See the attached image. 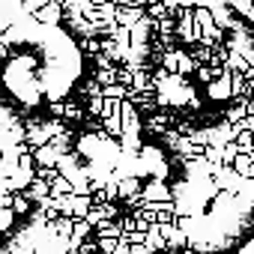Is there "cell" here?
Masks as SVG:
<instances>
[{
  "mask_svg": "<svg viewBox=\"0 0 254 254\" xmlns=\"http://www.w3.org/2000/svg\"><path fill=\"white\" fill-rule=\"evenodd\" d=\"M221 66H224L227 72H245V69H248L251 63H248V60H245V57H242L239 51H233V48H227V60H224Z\"/></svg>",
  "mask_w": 254,
  "mask_h": 254,
  "instance_id": "7a4b0ae2",
  "label": "cell"
},
{
  "mask_svg": "<svg viewBox=\"0 0 254 254\" xmlns=\"http://www.w3.org/2000/svg\"><path fill=\"white\" fill-rule=\"evenodd\" d=\"M221 150H224V144H206L203 147V162L212 165V168H218L221 165Z\"/></svg>",
  "mask_w": 254,
  "mask_h": 254,
  "instance_id": "8992f818",
  "label": "cell"
},
{
  "mask_svg": "<svg viewBox=\"0 0 254 254\" xmlns=\"http://www.w3.org/2000/svg\"><path fill=\"white\" fill-rule=\"evenodd\" d=\"M206 93H209V99H215V102L230 99V72H221L218 78H212V81L206 84Z\"/></svg>",
  "mask_w": 254,
  "mask_h": 254,
  "instance_id": "6da1fadb",
  "label": "cell"
},
{
  "mask_svg": "<svg viewBox=\"0 0 254 254\" xmlns=\"http://www.w3.org/2000/svg\"><path fill=\"white\" fill-rule=\"evenodd\" d=\"M105 96H120V99H123V96H126V90L114 84V87H108V90H105Z\"/></svg>",
  "mask_w": 254,
  "mask_h": 254,
  "instance_id": "5bb4252c",
  "label": "cell"
},
{
  "mask_svg": "<svg viewBox=\"0 0 254 254\" xmlns=\"http://www.w3.org/2000/svg\"><path fill=\"white\" fill-rule=\"evenodd\" d=\"M174 194L168 191V186L162 183V180H156V183H150L147 186V191H144V200H171Z\"/></svg>",
  "mask_w": 254,
  "mask_h": 254,
  "instance_id": "3957f363",
  "label": "cell"
},
{
  "mask_svg": "<svg viewBox=\"0 0 254 254\" xmlns=\"http://www.w3.org/2000/svg\"><path fill=\"white\" fill-rule=\"evenodd\" d=\"M194 69H197V60L180 51V60H177V75H186V72H194Z\"/></svg>",
  "mask_w": 254,
  "mask_h": 254,
  "instance_id": "ba28073f",
  "label": "cell"
},
{
  "mask_svg": "<svg viewBox=\"0 0 254 254\" xmlns=\"http://www.w3.org/2000/svg\"><path fill=\"white\" fill-rule=\"evenodd\" d=\"M248 96V84L242 72H230V99H245Z\"/></svg>",
  "mask_w": 254,
  "mask_h": 254,
  "instance_id": "277c9868",
  "label": "cell"
},
{
  "mask_svg": "<svg viewBox=\"0 0 254 254\" xmlns=\"http://www.w3.org/2000/svg\"><path fill=\"white\" fill-rule=\"evenodd\" d=\"M230 168H233V174L245 177V174H248V168H251V156H248V153H236V159L230 162Z\"/></svg>",
  "mask_w": 254,
  "mask_h": 254,
  "instance_id": "52a82bcc",
  "label": "cell"
},
{
  "mask_svg": "<svg viewBox=\"0 0 254 254\" xmlns=\"http://www.w3.org/2000/svg\"><path fill=\"white\" fill-rule=\"evenodd\" d=\"M191 18H194V24H197L200 30H209V27L215 24V18H212L209 6H194V9H191Z\"/></svg>",
  "mask_w": 254,
  "mask_h": 254,
  "instance_id": "5b68a950",
  "label": "cell"
},
{
  "mask_svg": "<svg viewBox=\"0 0 254 254\" xmlns=\"http://www.w3.org/2000/svg\"><path fill=\"white\" fill-rule=\"evenodd\" d=\"M248 111H245V99H236V105L227 111V123H236V120H242Z\"/></svg>",
  "mask_w": 254,
  "mask_h": 254,
  "instance_id": "30bf717a",
  "label": "cell"
},
{
  "mask_svg": "<svg viewBox=\"0 0 254 254\" xmlns=\"http://www.w3.org/2000/svg\"><path fill=\"white\" fill-rule=\"evenodd\" d=\"M233 129H245V132H254V114H245L242 120H236V123H230Z\"/></svg>",
  "mask_w": 254,
  "mask_h": 254,
  "instance_id": "8fae6325",
  "label": "cell"
},
{
  "mask_svg": "<svg viewBox=\"0 0 254 254\" xmlns=\"http://www.w3.org/2000/svg\"><path fill=\"white\" fill-rule=\"evenodd\" d=\"M117 18H120V24H135L141 18V12H138V6H132V9H117Z\"/></svg>",
  "mask_w": 254,
  "mask_h": 254,
  "instance_id": "9c48e42d",
  "label": "cell"
},
{
  "mask_svg": "<svg viewBox=\"0 0 254 254\" xmlns=\"http://www.w3.org/2000/svg\"><path fill=\"white\" fill-rule=\"evenodd\" d=\"M135 189H138V180H126V183H120V191H123V194H132Z\"/></svg>",
  "mask_w": 254,
  "mask_h": 254,
  "instance_id": "4fadbf2b",
  "label": "cell"
},
{
  "mask_svg": "<svg viewBox=\"0 0 254 254\" xmlns=\"http://www.w3.org/2000/svg\"><path fill=\"white\" fill-rule=\"evenodd\" d=\"M168 15V6L165 3H150V18L153 21H159V18H165Z\"/></svg>",
  "mask_w": 254,
  "mask_h": 254,
  "instance_id": "7c38bea8",
  "label": "cell"
}]
</instances>
